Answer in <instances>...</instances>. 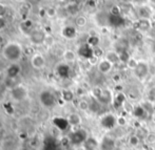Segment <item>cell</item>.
I'll return each mask as SVG.
<instances>
[{"mask_svg": "<svg viewBox=\"0 0 155 150\" xmlns=\"http://www.w3.org/2000/svg\"><path fill=\"white\" fill-rule=\"evenodd\" d=\"M97 68L101 73H109L111 70H112L113 64H112V63H110L108 60L106 59V58H104V59L100 60L99 62H98Z\"/></svg>", "mask_w": 155, "mask_h": 150, "instance_id": "16", "label": "cell"}, {"mask_svg": "<svg viewBox=\"0 0 155 150\" xmlns=\"http://www.w3.org/2000/svg\"><path fill=\"white\" fill-rule=\"evenodd\" d=\"M138 97H139V92H138V90L135 89V88H132V89L129 90L128 95H127V98L131 100H136V99H138Z\"/></svg>", "mask_w": 155, "mask_h": 150, "instance_id": "34", "label": "cell"}, {"mask_svg": "<svg viewBox=\"0 0 155 150\" xmlns=\"http://www.w3.org/2000/svg\"><path fill=\"white\" fill-rule=\"evenodd\" d=\"M89 136L86 130L82 129V128H78V129H75L69 134V142L72 145H76V146L81 144L84 145V143L86 142Z\"/></svg>", "mask_w": 155, "mask_h": 150, "instance_id": "4", "label": "cell"}, {"mask_svg": "<svg viewBox=\"0 0 155 150\" xmlns=\"http://www.w3.org/2000/svg\"><path fill=\"white\" fill-rule=\"evenodd\" d=\"M67 119H68V122H69L70 126H72V127H77L82 122L81 117H80V114H78V112H72V114H70L69 116H68Z\"/></svg>", "mask_w": 155, "mask_h": 150, "instance_id": "18", "label": "cell"}, {"mask_svg": "<svg viewBox=\"0 0 155 150\" xmlns=\"http://www.w3.org/2000/svg\"><path fill=\"white\" fill-rule=\"evenodd\" d=\"M78 108L82 111H86V110H90V103H89L87 100H80L79 103H78Z\"/></svg>", "mask_w": 155, "mask_h": 150, "instance_id": "33", "label": "cell"}, {"mask_svg": "<svg viewBox=\"0 0 155 150\" xmlns=\"http://www.w3.org/2000/svg\"><path fill=\"white\" fill-rule=\"evenodd\" d=\"M99 147V143L93 136H89L87 141L84 143V148L86 150H96Z\"/></svg>", "mask_w": 155, "mask_h": 150, "instance_id": "22", "label": "cell"}, {"mask_svg": "<svg viewBox=\"0 0 155 150\" xmlns=\"http://www.w3.org/2000/svg\"><path fill=\"white\" fill-rule=\"evenodd\" d=\"M110 14L111 15H120V8L117 5L112 6L110 10Z\"/></svg>", "mask_w": 155, "mask_h": 150, "instance_id": "42", "label": "cell"}, {"mask_svg": "<svg viewBox=\"0 0 155 150\" xmlns=\"http://www.w3.org/2000/svg\"><path fill=\"white\" fill-rule=\"evenodd\" d=\"M21 29L25 30V32L27 33V34H30V33L34 30L33 29V21H31L30 19L25 20L22 23H21Z\"/></svg>", "mask_w": 155, "mask_h": 150, "instance_id": "30", "label": "cell"}, {"mask_svg": "<svg viewBox=\"0 0 155 150\" xmlns=\"http://www.w3.org/2000/svg\"><path fill=\"white\" fill-rule=\"evenodd\" d=\"M150 134V132L148 131L147 128L145 127H137L136 128V132H135V136L139 139V140H146L148 138V136Z\"/></svg>", "mask_w": 155, "mask_h": 150, "instance_id": "26", "label": "cell"}, {"mask_svg": "<svg viewBox=\"0 0 155 150\" xmlns=\"http://www.w3.org/2000/svg\"><path fill=\"white\" fill-rule=\"evenodd\" d=\"M102 55V51L101 49L99 48V47H94V56H95V57H97V58H99L100 56Z\"/></svg>", "mask_w": 155, "mask_h": 150, "instance_id": "44", "label": "cell"}, {"mask_svg": "<svg viewBox=\"0 0 155 150\" xmlns=\"http://www.w3.org/2000/svg\"><path fill=\"white\" fill-rule=\"evenodd\" d=\"M54 125H55V127L57 128V129L61 130H65L68 127L70 126L69 122H68V119L67 118H61V117H57V118L54 119Z\"/></svg>", "mask_w": 155, "mask_h": 150, "instance_id": "20", "label": "cell"}, {"mask_svg": "<svg viewBox=\"0 0 155 150\" xmlns=\"http://www.w3.org/2000/svg\"><path fill=\"white\" fill-rule=\"evenodd\" d=\"M137 14H138V16L140 19H149L152 15V12H151V10H150L149 6L143 5V6H139V8H137Z\"/></svg>", "mask_w": 155, "mask_h": 150, "instance_id": "23", "label": "cell"}, {"mask_svg": "<svg viewBox=\"0 0 155 150\" xmlns=\"http://www.w3.org/2000/svg\"><path fill=\"white\" fill-rule=\"evenodd\" d=\"M62 36L67 39H74L77 35V30L75 27H72V25H67L62 29L61 32Z\"/></svg>", "mask_w": 155, "mask_h": 150, "instance_id": "19", "label": "cell"}, {"mask_svg": "<svg viewBox=\"0 0 155 150\" xmlns=\"http://www.w3.org/2000/svg\"><path fill=\"white\" fill-rule=\"evenodd\" d=\"M56 73L62 79H68L70 77V73H71V69H70V66L65 63H62V64H59L56 68Z\"/></svg>", "mask_w": 155, "mask_h": 150, "instance_id": "15", "label": "cell"}, {"mask_svg": "<svg viewBox=\"0 0 155 150\" xmlns=\"http://www.w3.org/2000/svg\"><path fill=\"white\" fill-rule=\"evenodd\" d=\"M116 147V142L110 136H104L99 143L100 150H114Z\"/></svg>", "mask_w": 155, "mask_h": 150, "instance_id": "10", "label": "cell"}, {"mask_svg": "<svg viewBox=\"0 0 155 150\" xmlns=\"http://www.w3.org/2000/svg\"><path fill=\"white\" fill-rule=\"evenodd\" d=\"M20 70H21L20 66L17 63H13V64H11L6 68V77L8 79H15L20 73Z\"/></svg>", "mask_w": 155, "mask_h": 150, "instance_id": "14", "label": "cell"}, {"mask_svg": "<svg viewBox=\"0 0 155 150\" xmlns=\"http://www.w3.org/2000/svg\"><path fill=\"white\" fill-rule=\"evenodd\" d=\"M139 139L137 138L135 134H133V136H131L130 138H129V145H131V146H133V147H135V146H137V145L139 144Z\"/></svg>", "mask_w": 155, "mask_h": 150, "instance_id": "37", "label": "cell"}, {"mask_svg": "<svg viewBox=\"0 0 155 150\" xmlns=\"http://www.w3.org/2000/svg\"><path fill=\"white\" fill-rule=\"evenodd\" d=\"M16 1H18V2H23V1H25V0H16Z\"/></svg>", "mask_w": 155, "mask_h": 150, "instance_id": "50", "label": "cell"}, {"mask_svg": "<svg viewBox=\"0 0 155 150\" xmlns=\"http://www.w3.org/2000/svg\"><path fill=\"white\" fill-rule=\"evenodd\" d=\"M123 108H124V110H126L127 112H129V114H132L133 109H134V106H133L129 101H127L126 103L124 104V107Z\"/></svg>", "mask_w": 155, "mask_h": 150, "instance_id": "39", "label": "cell"}, {"mask_svg": "<svg viewBox=\"0 0 155 150\" xmlns=\"http://www.w3.org/2000/svg\"><path fill=\"white\" fill-rule=\"evenodd\" d=\"M102 91H104V89H102V88H100V87H98V86L94 87L93 89H92V95H93L94 99H95V100L99 99V97L101 95Z\"/></svg>", "mask_w": 155, "mask_h": 150, "instance_id": "35", "label": "cell"}, {"mask_svg": "<svg viewBox=\"0 0 155 150\" xmlns=\"http://www.w3.org/2000/svg\"><path fill=\"white\" fill-rule=\"evenodd\" d=\"M1 55L4 60L8 61L13 64L21 59L23 55V47L20 45V43L11 41L2 47Z\"/></svg>", "mask_w": 155, "mask_h": 150, "instance_id": "1", "label": "cell"}, {"mask_svg": "<svg viewBox=\"0 0 155 150\" xmlns=\"http://www.w3.org/2000/svg\"><path fill=\"white\" fill-rule=\"evenodd\" d=\"M61 97H62L63 101L72 102L74 100V97H75V95H74V92L72 90L64 89V90H62V92H61Z\"/></svg>", "mask_w": 155, "mask_h": 150, "instance_id": "28", "label": "cell"}, {"mask_svg": "<svg viewBox=\"0 0 155 150\" xmlns=\"http://www.w3.org/2000/svg\"><path fill=\"white\" fill-rule=\"evenodd\" d=\"M115 52L117 53H123V52H128L129 48V42L126 40V39H119L118 41L115 44Z\"/></svg>", "mask_w": 155, "mask_h": 150, "instance_id": "24", "label": "cell"}, {"mask_svg": "<svg viewBox=\"0 0 155 150\" xmlns=\"http://www.w3.org/2000/svg\"><path fill=\"white\" fill-rule=\"evenodd\" d=\"M10 95L12 98V100L17 103H20V102L25 101V99L29 95V90L22 84H18V85H14L11 88Z\"/></svg>", "mask_w": 155, "mask_h": 150, "instance_id": "2", "label": "cell"}, {"mask_svg": "<svg viewBox=\"0 0 155 150\" xmlns=\"http://www.w3.org/2000/svg\"><path fill=\"white\" fill-rule=\"evenodd\" d=\"M89 62H90V64H92V65L98 64V58H97V57H95V56H94L93 58H91V59L89 60Z\"/></svg>", "mask_w": 155, "mask_h": 150, "instance_id": "48", "label": "cell"}, {"mask_svg": "<svg viewBox=\"0 0 155 150\" xmlns=\"http://www.w3.org/2000/svg\"><path fill=\"white\" fill-rule=\"evenodd\" d=\"M75 24L78 27H84L87 24V18L82 15H79L75 18Z\"/></svg>", "mask_w": 155, "mask_h": 150, "instance_id": "31", "label": "cell"}, {"mask_svg": "<svg viewBox=\"0 0 155 150\" xmlns=\"http://www.w3.org/2000/svg\"><path fill=\"white\" fill-rule=\"evenodd\" d=\"M63 59H64L65 62H74L76 60V54L74 51L72 49H67V51L63 52Z\"/></svg>", "mask_w": 155, "mask_h": 150, "instance_id": "27", "label": "cell"}, {"mask_svg": "<svg viewBox=\"0 0 155 150\" xmlns=\"http://www.w3.org/2000/svg\"><path fill=\"white\" fill-rule=\"evenodd\" d=\"M113 95L109 89H104L101 95L99 97V99L97 100L101 105H108L110 103H113Z\"/></svg>", "mask_w": 155, "mask_h": 150, "instance_id": "13", "label": "cell"}, {"mask_svg": "<svg viewBox=\"0 0 155 150\" xmlns=\"http://www.w3.org/2000/svg\"><path fill=\"white\" fill-rule=\"evenodd\" d=\"M77 54L79 57L89 61L91 58L94 57V48L92 46H90L88 43H84V44H81L79 46V48H78V51H77Z\"/></svg>", "mask_w": 155, "mask_h": 150, "instance_id": "8", "label": "cell"}, {"mask_svg": "<svg viewBox=\"0 0 155 150\" xmlns=\"http://www.w3.org/2000/svg\"><path fill=\"white\" fill-rule=\"evenodd\" d=\"M137 63H138V61H136L134 58H130V60H129L128 63H127V66H128L129 68H131V69H134L135 67H136Z\"/></svg>", "mask_w": 155, "mask_h": 150, "instance_id": "40", "label": "cell"}, {"mask_svg": "<svg viewBox=\"0 0 155 150\" xmlns=\"http://www.w3.org/2000/svg\"><path fill=\"white\" fill-rule=\"evenodd\" d=\"M146 140H147V142L150 143V144H153V143L155 142V134H151V133H150Z\"/></svg>", "mask_w": 155, "mask_h": 150, "instance_id": "46", "label": "cell"}, {"mask_svg": "<svg viewBox=\"0 0 155 150\" xmlns=\"http://www.w3.org/2000/svg\"><path fill=\"white\" fill-rule=\"evenodd\" d=\"M39 102L45 108H53L57 104L56 95L50 90H42L39 93Z\"/></svg>", "mask_w": 155, "mask_h": 150, "instance_id": "3", "label": "cell"}, {"mask_svg": "<svg viewBox=\"0 0 155 150\" xmlns=\"http://www.w3.org/2000/svg\"><path fill=\"white\" fill-rule=\"evenodd\" d=\"M47 34L45 33L43 30L40 29H34L31 33L29 34V38L31 43L34 45H41L45 42L47 40Z\"/></svg>", "mask_w": 155, "mask_h": 150, "instance_id": "5", "label": "cell"}, {"mask_svg": "<svg viewBox=\"0 0 155 150\" xmlns=\"http://www.w3.org/2000/svg\"><path fill=\"white\" fill-rule=\"evenodd\" d=\"M30 63H31V66L34 69H42L43 67L45 66V59L43 57L42 54L36 53L31 57V60H30Z\"/></svg>", "mask_w": 155, "mask_h": 150, "instance_id": "9", "label": "cell"}, {"mask_svg": "<svg viewBox=\"0 0 155 150\" xmlns=\"http://www.w3.org/2000/svg\"><path fill=\"white\" fill-rule=\"evenodd\" d=\"M128 124V121H127V119L124 118V117H118L117 118V125L120 126V127H124V126Z\"/></svg>", "mask_w": 155, "mask_h": 150, "instance_id": "41", "label": "cell"}, {"mask_svg": "<svg viewBox=\"0 0 155 150\" xmlns=\"http://www.w3.org/2000/svg\"><path fill=\"white\" fill-rule=\"evenodd\" d=\"M133 117L138 120H143L147 117L148 112L146 111V109L143 107V105H136L134 106V109H133V112H132Z\"/></svg>", "mask_w": 155, "mask_h": 150, "instance_id": "21", "label": "cell"}, {"mask_svg": "<svg viewBox=\"0 0 155 150\" xmlns=\"http://www.w3.org/2000/svg\"><path fill=\"white\" fill-rule=\"evenodd\" d=\"M135 27H136V30H138L139 32H148V30H150L152 27L151 21H150L149 19H139L138 21H136Z\"/></svg>", "mask_w": 155, "mask_h": 150, "instance_id": "17", "label": "cell"}, {"mask_svg": "<svg viewBox=\"0 0 155 150\" xmlns=\"http://www.w3.org/2000/svg\"><path fill=\"white\" fill-rule=\"evenodd\" d=\"M6 13V8L5 5H3L2 3H0V17H4Z\"/></svg>", "mask_w": 155, "mask_h": 150, "instance_id": "45", "label": "cell"}, {"mask_svg": "<svg viewBox=\"0 0 155 150\" xmlns=\"http://www.w3.org/2000/svg\"><path fill=\"white\" fill-rule=\"evenodd\" d=\"M100 125L104 129H113L117 125V118L113 114H107L100 119Z\"/></svg>", "mask_w": 155, "mask_h": 150, "instance_id": "7", "label": "cell"}, {"mask_svg": "<svg viewBox=\"0 0 155 150\" xmlns=\"http://www.w3.org/2000/svg\"><path fill=\"white\" fill-rule=\"evenodd\" d=\"M148 101L152 104H155V86L148 91Z\"/></svg>", "mask_w": 155, "mask_h": 150, "instance_id": "38", "label": "cell"}, {"mask_svg": "<svg viewBox=\"0 0 155 150\" xmlns=\"http://www.w3.org/2000/svg\"><path fill=\"white\" fill-rule=\"evenodd\" d=\"M101 108V104L97 101V100L94 99L92 102L90 103V110L92 112H98Z\"/></svg>", "mask_w": 155, "mask_h": 150, "instance_id": "32", "label": "cell"}, {"mask_svg": "<svg viewBox=\"0 0 155 150\" xmlns=\"http://www.w3.org/2000/svg\"><path fill=\"white\" fill-rule=\"evenodd\" d=\"M152 120H153L155 122V110H154V112L152 114Z\"/></svg>", "mask_w": 155, "mask_h": 150, "instance_id": "49", "label": "cell"}, {"mask_svg": "<svg viewBox=\"0 0 155 150\" xmlns=\"http://www.w3.org/2000/svg\"><path fill=\"white\" fill-rule=\"evenodd\" d=\"M130 55H129L128 52H123V53H119V59H120V62L124 63V64H127L128 63V61L130 60Z\"/></svg>", "mask_w": 155, "mask_h": 150, "instance_id": "36", "label": "cell"}, {"mask_svg": "<svg viewBox=\"0 0 155 150\" xmlns=\"http://www.w3.org/2000/svg\"><path fill=\"white\" fill-rule=\"evenodd\" d=\"M124 18L121 15H111L109 14V17H108V23L110 27H120L124 25Z\"/></svg>", "mask_w": 155, "mask_h": 150, "instance_id": "11", "label": "cell"}, {"mask_svg": "<svg viewBox=\"0 0 155 150\" xmlns=\"http://www.w3.org/2000/svg\"><path fill=\"white\" fill-rule=\"evenodd\" d=\"M45 15H48L49 17H54L56 16V10L54 8H49L45 10Z\"/></svg>", "mask_w": 155, "mask_h": 150, "instance_id": "43", "label": "cell"}, {"mask_svg": "<svg viewBox=\"0 0 155 150\" xmlns=\"http://www.w3.org/2000/svg\"><path fill=\"white\" fill-rule=\"evenodd\" d=\"M133 71H134V75L136 76L139 80H143L149 75L150 66L146 61H138L136 67L133 69Z\"/></svg>", "mask_w": 155, "mask_h": 150, "instance_id": "6", "label": "cell"}, {"mask_svg": "<svg viewBox=\"0 0 155 150\" xmlns=\"http://www.w3.org/2000/svg\"><path fill=\"white\" fill-rule=\"evenodd\" d=\"M99 42H100V39L98 36H96V35H93V36H90L88 38V40H87V43H88L90 46H92L93 48L94 47H97L98 45H99Z\"/></svg>", "mask_w": 155, "mask_h": 150, "instance_id": "29", "label": "cell"}, {"mask_svg": "<svg viewBox=\"0 0 155 150\" xmlns=\"http://www.w3.org/2000/svg\"><path fill=\"white\" fill-rule=\"evenodd\" d=\"M128 101V98H127V95H124V92H118L116 95L114 97V99H113V107L115 108V109H119L120 107H124V104L126 103V102Z\"/></svg>", "mask_w": 155, "mask_h": 150, "instance_id": "12", "label": "cell"}, {"mask_svg": "<svg viewBox=\"0 0 155 150\" xmlns=\"http://www.w3.org/2000/svg\"><path fill=\"white\" fill-rule=\"evenodd\" d=\"M106 59L109 61L110 63H112L113 65L117 64V63L120 62V59H119V54L115 51H110L107 53L106 55Z\"/></svg>", "mask_w": 155, "mask_h": 150, "instance_id": "25", "label": "cell"}, {"mask_svg": "<svg viewBox=\"0 0 155 150\" xmlns=\"http://www.w3.org/2000/svg\"><path fill=\"white\" fill-rule=\"evenodd\" d=\"M6 27V21L4 17H0V30H3Z\"/></svg>", "mask_w": 155, "mask_h": 150, "instance_id": "47", "label": "cell"}]
</instances>
